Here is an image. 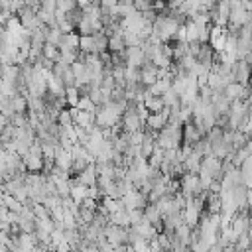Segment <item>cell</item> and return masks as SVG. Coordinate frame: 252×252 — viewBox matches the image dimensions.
<instances>
[{
    "label": "cell",
    "instance_id": "cell-1",
    "mask_svg": "<svg viewBox=\"0 0 252 252\" xmlns=\"http://www.w3.org/2000/svg\"><path fill=\"white\" fill-rule=\"evenodd\" d=\"M43 159H45V158H43V150H41V144H39V142H35V144L30 148V152L22 158L26 169L32 171V173H41V171H43Z\"/></svg>",
    "mask_w": 252,
    "mask_h": 252
},
{
    "label": "cell",
    "instance_id": "cell-2",
    "mask_svg": "<svg viewBox=\"0 0 252 252\" xmlns=\"http://www.w3.org/2000/svg\"><path fill=\"white\" fill-rule=\"evenodd\" d=\"M122 203H124V207H126L128 211L146 209V207H148V197L142 195L138 189H134V191H130L126 197H122Z\"/></svg>",
    "mask_w": 252,
    "mask_h": 252
},
{
    "label": "cell",
    "instance_id": "cell-3",
    "mask_svg": "<svg viewBox=\"0 0 252 252\" xmlns=\"http://www.w3.org/2000/svg\"><path fill=\"white\" fill-rule=\"evenodd\" d=\"M232 73H234L238 85H242V87L250 85V81H252V67L244 59H238V63L232 67Z\"/></svg>",
    "mask_w": 252,
    "mask_h": 252
},
{
    "label": "cell",
    "instance_id": "cell-4",
    "mask_svg": "<svg viewBox=\"0 0 252 252\" xmlns=\"http://www.w3.org/2000/svg\"><path fill=\"white\" fill-rule=\"evenodd\" d=\"M169 116H171V110H169V108H165V110L159 112V114H150L148 120H146V126L152 128V130H156V132H161V130L167 126Z\"/></svg>",
    "mask_w": 252,
    "mask_h": 252
},
{
    "label": "cell",
    "instance_id": "cell-5",
    "mask_svg": "<svg viewBox=\"0 0 252 252\" xmlns=\"http://www.w3.org/2000/svg\"><path fill=\"white\" fill-rule=\"evenodd\" d=\"M158 75H159V69L152 61H146V65L142 67V85L144 87L156 85L158 83Z\"/></svg>",
    "mask_w": 252,
    "mask_h": 252
},
{
    "label": "cell",
    "instance_id": "cell-6",
    "mask_svg": "<svg viewBox=\"0 0 252 252\" xmlns=\"http://www.w3.org/2000/svg\"><path fill=\"white\" fill-rule=\"evenodd\" d=\"M73 154L71 152H67V150H63L61 146L57 148V154H55V165L59 167V169H63V171H67V173H71V167H73Z\"/></svg>",
    "mask_w": 252,
    "mask_h": 252
},
{
    "label": "cell",
    "instance_id": "cell-7",
    "mask_svg": "<svg viewBox=\"0 0 252 252\" xmlns=\"http://www.w3.org/2000/svg\"><path fill=\"white\" fill-rule=\"evenodd\" d=\"M144 106L150 110V114H159V112H163L165 110V102H163V98L161 96H146V100H144Z\"/></svg>",
    "mask_w": 252,
    "mask_h": 252
},
{
    "label": "cell",
    "instance_id": "cell-8",
    "mask_svg": "<svg viewBox=\"0 0 252 252\" xmlns=\"http://www.w3.org/2000/svg\"><path fill=\"white\" fill-rule=\"evenodd\" d=\"M79 51H81V53H98V51H96L94 35H83V37H81V43H79Z\"/></svg>",
    "mask_w": 252,
    "mask_h": 252
},
{
    "label": "cell",
    "instance_id": "cell-9",
    "mask_svg": "<svg viewBox=\"0 0 252 252\" xmlns=\"http://www.w3.org/2000/svg\"><path fill=\"white\" fill-rule=\"evenodd\" d=\"M87 197H89V187H85V185H71V199L75 203L81 205Z\"/></svg>",
    "mask_w": 252,
    "mask_h": 252
},
{
    "label": "cell",
    "instance_id": "cell-10",
    "mask_svg": "<svg viewBox=\"0 0 252 252\" xmlns=\"http://www.w3.org/2000/svg\"><path fill=\"white\" fill-rule=\"evenodd\" d=\"M43 57L45 59H49V61H59L61 59V51H59V47L57 45H51V43H45L43 45Z\"/></svg>",
    "mask_w": 252,
    "mask_h": 252
},
{
    "label": "cell",
    "instance_id": "cell-11",
    "mask_svg": "<svg viewBox=\"0 0 252 252\" xmlns=\"http://www.w3.org/2000/svg\"><path fill=\"white\" fill-rule=\"evenodd\" d=\"M185 30H187V43L199 41V28L193 24V20H189V22L185 24Z\"/></svg>",
    "mask_w": 252,
    "mask_h": 252
},
{
    "label": "cell",
    "instance_id": "cell-12",
    "mask_svg": "<svg viewBox=\"0 0 252 252\" xmlns=\"http://www.w3.org/2000/svg\"><path fill=\"white\" fill-rule=\"evenodd\" d=\"M130 222H132V226H140L142 222H146V217H144V209H136V211H130Z\"/></svg>",
    "mask_w": 252,
    "mask_h": 252
},
{
    "label": "cell",
    "instance_id": "cell-13",
    "mask_svg": "<svg viewBox=\"0 0 252 252\" xmlns=\"http://www.w3.org/2000/svg\"><path fill=\"white\" fill-rule=\"evenodd\" d=\"M57 122H59L61 126H73V124H75V120H73V114H71V110H69V108L61 110V114H59Z\"/></svg>",
    "mask_w": 252,
    "mask_h": 252
},
{
    "label": "cell",
    "instance_id": "cell-14",
    "mask_svg": "<svg viewBox=\"0 0 252 252\" xmlns=\"http://www.w3.org/2000/svg\"><path fill=\"white\" fill-rule=\"evenodd\" d=\"M75 8H77V2H73V0H57V10H61L65 14H69Z\"/></svg>",
    "mask_w": 252,
    "mask_h": 252
},
{
    "label": "cell",
    "instance_id": "cell-15",
    "mask_svg": "<svg viewBox=\"0 0 252 252\" xmlns=\"http://www.w3.org/2000/svg\"><path fill=\"white\" fill-rule=\"evenodd\" d=\"M41 10L55 14L57 12V0H41Z\"/></svg>",
    "mask_w": 252,
    "mask_h": 252
},
{
    "label": "cell",
    "instance_id": "cell-16",
    "mask_svg": "<svg viewBox=\"0 0 252 252\" xmlns=\"http://www.w3.org/2000/svg\"><path fill=\"white\" fill-rule=\"evenodd\" d=\"M209 252H224V248H222L220 244H213V246L209 248Z\"/></svg>",
    "mask_w": 252,
    "mask_h": 252
},
{
    "label": "cell",
    "instance_id": "cell-17",
    "mask_svg": "<svg viewBox=\"0 0 252 252\" xmlns=\"http://www.w3.org/2000/svg\"><path fill=\"white\" fill-rule=\"evenodd\" d=\"M248 209H250V213H252V187L248 189Z\"/></svg>",
    "mask_w": 252,
    "mask_h": 252
}]
</instances>
